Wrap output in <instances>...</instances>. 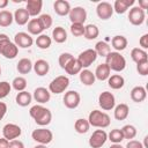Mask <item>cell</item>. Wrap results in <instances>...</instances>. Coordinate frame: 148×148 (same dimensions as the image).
Wrapping results in <instances>:
<instances>
[{
  "label": "cell",
  "mask_w": 148,
  "mask_h": 148,
  "mask_svg": "<svg viewBox=\"0 0 148 148\" xmlns=\"http://www.w3.org/2000/svg\"><path fill=\"white\" fill-rule=\"evenodd\" d=\"M29 114L35 120V123L39 126H46L52 120L51 111L40 104H36V105L31 106L29 110Z\"/></svg>",
  "instance_id": "cell-1"
},
{
  "label": "cell",
  "mask_w": 148,
  "mask_h": 148,
  "mask_svg": "<svg viewBox=\"0 0 148 148\" xmlns=\"http://www.w3.org/2000/svg\"><path fill=\"white\" fill-rule=\"evenodd\" d=\"M18 53V47L10 42L6 34H0V54L6 59H14Z\"/></svg>",
  "instance_id": "cell-2"
},
{
  "label": "cell",
  "mask_w": 148,
  "mask_h": 148,
  "mask_svg": "<svg viewBox=\"0 0 148 148\" xmlns=\"http://www.w3.org/2000/svg\"><path fill=\"white\" fill-rule=\"evenodd\" d=\"M88 123L90 126L97 127V128H105L110 125L111 120L108 113L99 111V110H92L88 116Z\"/></svg>",
  "instance_id": "cell-3"
},
{
  "label": "cell",
  "mask_w": 148,
  "mask_h": 148,
  "mask_svg": "<svg viewBox=\"0 0 148 148\" xmlns=\"http://www.w3.org/2000/svg\"><path fill=\"white\" fill-rule=\"evenodd\" d=\"M105 64L109 66V68L111 71H114V72H121L126 67L125 58L119 52H116V51H113V52L111 51L105 57Z\"/></svg>",
  "instance_id": "cell-4"
},
{
  "label": "cell",
  "mask_w": 148,
  "mask_h": 148,
  "mask_svg": "<svg viewBox=\"0 0 148 148\" xmlns=\"http://www.w3.org/2000/svg\"><path fill=\"white\" fill-rule=\"evenodd\" d=\"M68 86H69V79L65 75H59L50 82L49 91L53 94H61L68 88Z\"/></svg>",
  "instance_id": "cell-5"
},
{
  "label": "cell",
  "mask_w": 148,
  "mask_h": 148,
  "mask_svg": "<svg viewBox=\"0 0 148 148\" xmlns=\"http://www.w3.org/2000/svg\"><path fill=\"white\" fill-rule=\"evenodd\" d=\"M31 138L38 142L39 145H49L52 139H53V134L50 130L47 128H44V127H40V128H37V130H34L32 133H31Z\"/></svg>",
  "instance_id": "cell-6"
},
{
  "label": "cell",
  "mask_w": 148,
  "mask_h": 148,
  "mask_svg": "<svg viewBox=\"0 0 148 148\" xmlns=\"http://www.w3.org/2000/svg\"><path fill=\"white\" fill-rule=\"evenodd\" d=\"M98 105L102 108V110L110 111L116 106V98L114 95L110 91H103L98 96Z\"/></svg>",
  "instance_id": "cell-7"
},
{
  "label": "cell",
  "mask_w": 148,
  "mask_h": 148,
  "mask_svg": "<svg viewBox=\"0 0 148 148\" xmlns=\"http://www.w3.org/2000/svg\"><path fill=\"white\" fill-rule=\"evenodd\" d=\"M108 140V133L104 130H96L89 138V146L91 148H101Z\"/></svg>",
  "instance_id": "cell-8"
},
{
  "label": "cell",
  "mask_w": 148,
  "mask_h": 148,
  "mask_svg": "<svg viewBox=\"0 0 148 148\" xmlns=\"http://www.w3.org/2000/svg\"><path fill=\"white\" fill-rule=\"evenodd\" d=\"M97 57H98V56H97V53L95 52L94 49H87V50H84L83 52H81L76 59H77L79 62L81 64L82 68H88L92 62L96 61Z\"/></svg>",
  "instance_id": "cell-9"
},
{
  "label": "cell",
  "mask_w": 148,
  "mask_h": 148,
  "mask_svg": "<svg viewBox=\"0 0 148 148\" xmlns=\"http://www.w3.org/2000/svg\"><path fill=\"white\" fill-rule=\"evenodd\" d=\"M62 101L67 109H76L81 102V96L75 90H68L65 92Z\"/></svg>",
  "instance_id": "cell-10"
},
{
  "label": "cell",
  "mask_w": 148,
  "mask_h": 148,
  "mask_svg": "<svg viewBox=\"0 0 148 148\" xmlns=\"http://www.w3.org/2000/svg\"><path fill=\"white\" fill-rule=\"evenodd\" d=\"M22 133V130L18 125L16 124H13V123H9V124H6L2 128V135L5 139H7L8 141H12V140H15L17 139Z\"/></svg>",
  "instance_id": "cell-11"
},
{
  "label": "cell",
  "mask_w": 148,
  "mask_h": 148,
  "mask_svg": "<svg viewBox=\"0 0 148 148\" xmlns=\"http://www.w3.org/2000/svg\"><path fill=\"white\" fill-rule=\"evenodd\" d=\"M14 44L17 46V47H21V49H29L34 44V39L31 37V35H29L28 32H17L14 37Z\"/></svg>",
  "instance_id": "cell-12"
},
{
  "label": "cell",
  "mask_w": 148,
  "mask_h": 148,
  "mask_svg": "<svg viewBox=\"0 0 148 148\" xmlns=\"http://www.w3.org/2000/svg\"><path fill=\"white\" fill-rule=\"evenodd\" d=\"M145 10H142L140 7H132L128 12V21L133 25H141L145 22Z\"/></svg>",
  "instance_id": "cell-13"
},
{
  "label": "cell",
  "mask_w": 148,
  "mask_h": 148,
  "mask_svg": "<svg viewBox=\"0 0 148 148\" xmlns=\"http://www.w3.org/2000/svg\"><path fill=\"white\" fill-rule=\"evenodd\" d=\"M69 16V20L72 23H80V24H83L87 20V12L83 7H74V8H71V12L68 14Z\"/></svg>",
  "instance_id": "cell-14"
},
{
  "label": "cell",
  "mask_w": 148,
  "mask_h": 148,
  "mask_svg": "<svg viewBox=\"0 0 148 148\" xmlns=\"http://www.w3.org/2000/svg\"><path fill=\"white\" fill-rule=\"evenodd\" d=\"M96 14L101 20H109L113 14V7L110 2L102 1L96 7Z\"/></svg>",
  "instance_id": "cell-15"
},
{
  "label": "cell",
  "mask_w": 148,
  "mask_h": 148,
  "mask_svg": "<svg viewBox=\"0 0 148 148\" xmlns=\"http://www.w3.org/2000/svg\"><path fill=\"white\" fill-rule=\"evenodd\" d=\"M34 99L39 103V104H44L47 103L51 98V92L49 91V89L44 88V87H38L34 90V95H32Z\"/></svg>",
  "instance_id": "cell-16"
},
{
  "label": "cell",
  "mask_w": 148,
  "mask_h": 148,
  "mask_svg": "<svg viewBox=\"0 0 148 148\" xmlns=\"http://www.w3.org/2000/svg\"><path fill=\"white\" fill-rule=\"evenodd\" d=\"M43 8V1L42 0H28L25 9L29 14V16H37L40 14Z\"/></svg>",
  "instance_id": "cell-17"
},
{
  "label": "cell",
  "mask_w": 148,
  "mask_h": 148,
  "mask_svg": "<svg viewBox=\"0 0 148 148\" xmlns=\"http://www.w3.org/2000/svg\"><path fill=\"white\" fill-rule=\"evenodd\" d=\"M53 9L59 16H66L71 12V5L66 0H57L53 3Z\"/></svg>",
  "instance_id": "cell-18"
},
{
  "label": "cell",
  "mask_w": 148,
  "mask_h": 148,
  "mask_svg": "<svg viewBox=\"0 0 148 148\" xmlns=\"http://www.w3.org/2000/svg\"><path fill=\"white\" fill-rule=\"evenodd\" d=\"M135 0H116L113 3V12H116L117 14H124L127 12V9L130 7H132L134 5Z\"/></svg>",
  "instance_id": "cell-19"
},
{
  "label": "cell",
  "mask_w": 148,
  "mask_h": 148,
  "mask_svg": "<svg viewBox=\"0 0 148 148\" xmlns=\"http://www.w3.org/2000/svg\"><path fill=\"white\" fill-rule=\"evenodd\" d=\"M32 68L35 71V73L38 75V76H44L49 73L50 71V65L46 60L44 59H38L35 61V64L32 65Z\"/></svg>",
  "instance_id": "cell-20"
},
{
  "label": "cell",
  "mask_w": 148,
  "mask_h": 148,
  "mask_svg": "<svg viewBox=\"0 0 148 148\" xmlns=\"http://www.w3.org/2000/svg\"><path fill=\"white\" fill-rule=\"evenodd\" d=\"M114 111H113V117L116 120H125L127 117H128V113H130V108L127 104L125 103H120L118 104L117 106L113 108Z\"/></svg>",
  "instance_id": "cell-21"
},
{
  "label": "cell",
  "mask_w": 148,
  "mask_h": 148,
  "mask_svg": "<svg viewBox=\"0 0 148 148\" xmlns=\"http://www.w3.org/2000/svg\"><path fill=\"white\" fill-rule=\"evenodd\" d=\"M111 73V69L109 68V66L105 64V62H103V64H99L97 67H96V71H95V77L97 79V80H99V81H105V80H108L109 77H110V74Z\"/></svg>",
  "instance_id": "cell-22"
},
{
  "label": "cell",
  "mask_w": 148,
  "mask_h": 148,
  "mask_svg": "<svg viewBox=\"0 0 148 148\" xmlns=\"http://www.w3.org/2000/svg\"><path fill=\"white\" fill-rule=\"evenodd\" d=\"M147 91L142 86H136L131 90V99L135 103H141L146 99Z\"/></svg>",
  "instance_id": "cell-23"
},
{
  "label": "cell",
  "mask_w": 148,
  "mask_h": 148,
  "mask_svg": "<svg viewBox=\"0 0 148 148\" xmlns=\"http://www.w3.org/2000/svg\"><path fill=\"white\" fill-rule=\"evenodd\" d=\"M131 58L132 60L138 65L140 62H145L148 61V53L146 52V50H142L140 47H134L131 51Z\"/></svg>",
  "instance_id": "cell-24"
},
{
  "label": "cell",
  "mask_w": 148,
  "mask_h": 148,
  "mask_svg": "<svg viewBox=\"0 0 148 148\" xmlns=\"http://www.w3.org/2000/svg\"><path fill=\"white\" fill-rule=\"evenodd\" d=\"M127 44H128L127 38L125 36H121V35H117V36L112 37V39H111V45L116 50V52L124 51L127 47Z\"/></svg>",
  "instance_id": "cell-25"
},
{
  "label": "cell",
  "mask_w": 148,
  "mask_h": 148,
  "mask_svg": "<svg viewBox=\"0 0 148 148\" xmlns=\"http://www.w3.org/2000/svg\"><path fill=\"white\" fill-rule=\"evenodd\" d=\"M14 16V21L18 24V25H24L29 22V14L27 12L25 8H18L15 10V13L13 14Z\"/></svg>",
  "instance_id": "cell-26"
},
{
  "label": "cell",
  "mask_w": 148,
  "mask_h": 148,
  "mask_svg": "<svg viewBox=\"0 0 148 148\" xmlns=\"http://www.w3.org/2000/svg\"><path fill=\"white\" fill-rule=\"evenodd\" d=\"M79 76H80L81 83L84 84V86H92V84L95 83V80H96L95 74H94L91 71L87 69V68L82 69V71L79 73Z\"/></svg>",
  "instance_id": "cell-27"
},
{
  "label": "cell",
  "mask_w": 148,
  "mask_h": 148,
  "mask_svg": "<svg viewBox=\"0 0 148 148\" xmlns=\"http://www.w3.org/2000/svg\"><path fill=\"white\" fill-rule=\"evenodd\" d=\"M108 84L111 89L118 90V89H121L124 87L125 79L120 74H113V75H110V77L108 79Z\"/></svg>",
  "instance_id": "cell-28"
},
{
  "label": "cell",
  "mask_w": 148,
  "mask_h": 148,
  "mask_svg": "<svg viewBox=\"0 0 148 148\" xmlns=\"http://www.w3.org/2000/svg\"><path fill=\"white\" fill-rule=\"evenodd\" d=\"M32 62L29 58H22L18 60V62L16 64V69L20 74H28L31 72L32 69Z\"/></svg>",
  "instance_id": "cell-29"
},
{
  "label": "cell",
  "mask_w": 148,
  "mask_h": 148,
  "mask_svg": "<svg viewBox=\"0 0 148 148\" xmlns=\"http://www.w3.org/2000/svg\"><path fill=\"white\" fill-rule=\"evenodd\" d=\"M64 69H65V72H66L67 74H69V75H76V74H79L83 68H82L81 64L79 62V60H77L76 58H73V59L66 65V67H65Z\"/></svg>",
  "instance_id": "cell-30"
},
{
  "label": "cell",
  "mask_w": 148,
  "mask_h": 148,
  "mask_svg": "<svg viewBox=\"0 0 148 148\" xmlns=\"http://www.w3.org/2000/svg\"><path fill=\"white\" fill-rule=\"evenodd\" d=\"M52 38L56 43H65L67 40V31L62 27H56L52 30Z\"/></svg>",
  "instance_id": "cell-31"
},
{
  "label": "cell",
  "mask_w": 148,
  "mask_h": 148,
  "mask_svg": "<svg viewBox=\"0 0 148 148\" xmlns=\"http://www.w3.org/2000/svg\"><path fill=\"white\" fill-rule=\"evenodd\" d=\"M15 101H16L17 105L24 108V106H28V105L31 103V101H32V96H31L30 92L23 90V91H20V92L16 95Z\"/></svg>",
  "instance_id": "cell-32"
},
{
  "label": "cell",
  "mask_w": 148,
  "mask_h": 148,
  "mask_svg": "<svg viewBox=\"0 0 148 148\" xmlns=\"http://www.w3.org/2000/svg\"><path fill=\"white\" fill-rule=\"evenodd\" d=\"M98 35H99V30H98L96 24H91L90 23V24L84 25V34H83V36H84L86 39L92 40V39L97 38Z\"/></svg>",
  "instance_id": "cell-33"
},
{
  "label": "cell",
  "mask_w": 148,
  "mask_h": 148,
  "mask_svg": "<svg viewBox=\"0 0 148 148\" xmlns=\"http://www.w3.org/2000/svg\"><path fill=\"white\" fill-rule=\"evenodd\" d=\"M95 52L97 53V56H101V57H106L110 52H111V49H110V45L106 43V42H104V40H99V42H97L96 43V45H95Z\"/></svg>",
  "instance_id": "cell-34"
},
{
  "label": "cell",
  "mask_w": 148,
  "mask_h": 148,
  "mask_svg": "<svg viewBox=\"0 0 148 148\" xmlns=\"http://www.w3.org/2000/svg\"><path fill=\"white\" fill-rule=\"evenodd\" d=\"M28 32L29 35H42L43 32V28L40 27L39 22L37 18H31L28 22Z\"/></svg>",
  "instance_id": "cell-35"
},
{
  "label": "cell",
  "mask_w": 148,
  "mask_h": 148,
  "mask_svg": "<svg viewBox=\"0 0 148 148\" xmlns=\"http://www.w3.org/2000/svg\"><path fill=\"white\" fill-rule=\"evenodd\" d=\"M36 45H37V47H39V49H42V50H46V49H49L50 46H51V44H52V39H51V37L50 36H47V35H45V34H42V35H39L37 38H36Z\"/></svg>",
  "instance_id": "cell-36"
},
{
  "label": "cell",
  "mask_w": 148,
  "mask_h": 148,
  "mask_svg": "<svg viewBox=\"0 0 148 148\" xmlns=\"http://www.w3.org/2000/svg\"><path fill=\"white\" fill-rule=\"evenodd\" d=\"M89 128H90V125H89V123H88L87 119H84V118H79V119H76V121H75V124H74V130H75L79 134H84V133H87V132L89 131Z\"/></svg>",
  "instance_id": "cell-37"
},
{
  "label": "cell",
  "mask_w": 148,
  "mask_h": 148,
  "mask_svg": "<svg viewBox=\"0 0 148 148\" xmlns=\"http://www.w3.org/2000/svg\"><path fill=\"white\" fill-rule=\"evenodd\" d=\"M14 21V16L9 10H0V27H9Z\"/></svg>",
  "instance_id": "cell-38"
},
{
  "label": "cell",
  "mask_w": 148,
  "mask_h": 148,
  "mask_svg": "<svg viewBox=\"0 0 148 148\" xmlns=\"http://www.w3.org/2000/svg\"><path fill=\"white\" fill-rule=\"evenodd\" d=\"M120 130H121V133H123V135H124V139L132 140V139H134L135 135H136V128H135V126H133V125H131V124H127V125L123 126Z\"/></svg>",
  "instance_id": "cell-39"
},
{
  "label": "cell",
  "mask_w": 148,
  "mask_h": 148,
  "mask_svg": "<svg viewBox=\"0 0 148 148\" xmlns=\"http://www.w3.org/2000/svg\"><path fill=\"white\" fill-rule=\"evenodd\" d=\"M108 140H110L112 143H120L124 140V135L121 133V130H119V128L111 130V132L108 134Z\"/></svg>",
  "instance_id": "cell-40"
},
{
  "label": "cell",
  "mask_w": 148,
  "mask_h": 148,
  "mask_svg": "<svg viewBox=\"0 0 148 148\" xmlns=\"http://www.w3.org/2000/svg\"><path fill=\"white\" fill-rule=\"evenodd\" d=\"M12 88H14L16 91H23L27 88V80L23 76H16L12 81Z\"/></svg>",
  "instance_id": "cell-41"
},
{
  "label": "cell",
  "mask_w": 148,
  "mask_h": 148,
  "mask_svg": "<svg viewBox=\"0 0 148 148\" xmlns=\"http://www.w3.org/2000/svg\"><path fill=\"white\" fill-rule=\"evenodd\" d=\"M37 20H38L40 27L43 28V30H46V29L51 28L52 22H53V21H52V16H51L50 14H40V15L37 17Z\"/></svg>",
  "instance_id": "cell-42"
},
{
  "label": "cell",
  "mask_w": 148,
  "mask_h": 148,
  "mask_svg": "<svg viewBox=\"0 0 148 148\" xmlns=\"http://www.w3.org/2000/svg\"><path fill=\"white\" fill-rule=\"evenodd\" d=\"M71 32L75 37H81L84 34V25L80 23H72L71 24Z\"/></svg>",
  "instance_id": "cell-43"
},
{
  "label": "cell",
  "mask_w": 148,
  "mask_h": 148,
  "mask_svg": "<svg viewBox=\"0 0 148 148\" xmlns=\"http://www.w3.org/2000/svg\"><path fill=\"white\" fill-rule=\"evenodd\" d=\"M74 57H73V54L72 53H69V52H64V53H61L60 56H59V59H58V62H59V66L64 69L65 67H66V65L73 59Z\"/></svg>",
  "instance_id": "cell-44"
},
{
  "label": "cell",
  "mask_w": 148,
  "mask_h": 148,
  "mask_svg": "<svg viewBox=\"0 0 148 148\" xmlns=\"http://www.w3.org/2000/svg\"><path fill=\"white\" fill-rule=\"evenodd\" d=\"M10 90H12V84L7 81H1L0 82V99L7 97Z\"/></svg>",
  "instance_id": "cell-45"
},
{
  "label": "cell",
  "mask_w": 148,
  "mask_h": 148,
  "mask_svg": "<svg viewBox=\"0 0 148 148\" xmlns=\"http://www.w3.org/2000/svg\"><path fill=\"white\" fill-rule=\"evenodd\" d=\"M136 71L140 75L142 76H146L148 74V61H145V62H140L136 65Z\"/></svg>",
  "instance_id": "cell-46"
},
{
  "label": "cell",
  "mask_w": 148,
  "mask_h": 148,
  "mask_svg": "<svg viewBox=\"0 0 148 148\" xmlns=\"http://www.w3.org/2000/svg\"><path fill=\"white\" fill-rule=\"evenodd\" d=\"M139 44H140V46H141L140 49H142V50L148 49V34H145V35H142V36L140 37Z\"/></svg>",
  "instance_id": "cell-47"
},
{
  "label": "cell",
  "mask_w": 148,
  "mask_h": 148,
  "mask_svg": "<svg viewBox=\"0 0 148 148\" xmlns=\"http://www.w3.org/2000/svg\"><path fill=\"white\" fill-rule=\"evenodd\" d=\"M125 148H143V145L138 140H130Z\"/></svg>",
  "instance_id": "cell-48"
},
{
  "label": "cell",
  "mask_w": 148,
  "mask_h": 148,
  "mask_svg": "<svg viewBox=\"0 0 148 148\" xmlns=\"http://www.w3.org/2000/svg\"><path fill=\"white\" fill-rule=\"evenodd\" d=\"M9 148H24V145L22 141L15 139V140L9 141Z\"/></svg>",
  "instance_id": "cell-49"
},
{
  "label": "cell",
  "mask_w": 148,
  "mask_h": 148,
  "mask_svg": "<svg viewBox=\"0 0 148 148\" xmlns=\"http://www.w3.org/2000/svg\"><path fill=\"white\" fill-rule=\"evenodd\" d=\"M6 112H7V104L3 102H0V120H2Z\"/></svg>",
  "instance_id": "cell-50"
},
{
  "label": "cell",
  "mask_w": 148,
  "mask_h": 148,
  "mask_svg": "<svg viewBox=\"0 0 148 148\" xmlns=\"http://www.w3.org/2000/svg\"><path fill=\"white\" fill-rule=\"evenodd\" d=\"M0 148H9V141L5 138H0Z\"/></svg>",
  "instance_id": "cell-51"
},
{
  "label": "cell",
  "mask_w": 148,
  "mask_h": 148,
  "mask_svg": "<svg viewBox=\"0 0 148 148\" xmlns=\"http://www.w3.org/2000/svg\"><path fill=\"white\" fill-rule=\"evenodd\" d=\"M138 7H140L142 10L147 9V8H148V0H140V1H139V6H138Z\"/></svg>",
  "instance_id": "cell-52"
},
{
  "label": "cell",
  "mask_w": 148,
  "mask_h": 148,
  "mask_svg": "<svg viewBox=\"0 0 148 148\" xmlns=\"http://www.w3.org/2000/svg\"><path fill=\"white\" fill-rule=\"evenodd\" d=\"M8 5V0H0V9H3L5 7H7Z\"/></svg>",
  "instance_id": "cell-53"
},
{
  "label": "cell",
  "mask_w": 148,
  "mask_h": 148,
  "mask_svg": "<svg viewBox=\"0 0 148 148\" xmlns=\"http://www.w3.org/2000/svg\"><path fill=\"white\" fill-rule=\"evenodd\" d=\"M109 148H124L120 143H113V145H111Z\"/></svg>",
  "instance_id": "cell-54"
},
{
  "label": "cell",
  "mask_w": 148,
  "mask_h": 148,
  "mask_svg": "<svg viewBox=\"0 0 148 148\" xmlns=\"http://www.w3.org/2000/svg\"><path fill=\"white\" fill-rule=\"evenodd\" d=\"M34 148H47L45 145H37V146H35Z\"/></svg>",
  "instance_id": "cell-55"
},
{
  "label": "cell",
  "mask_w": 148,
  "mask_h": 148,
  "mask_svg": "<svg viewBox=\"0 0 148 148\" xmlns=\"http://www.w3.org/2000/svg\"><path fill=\"white\" fill-rule=\"evenodd\" d=\"M1 72H2V71H1V66H0V76H1Z\"/></svg>",
  "instance_id": "cell-56"
}]
</instances>
